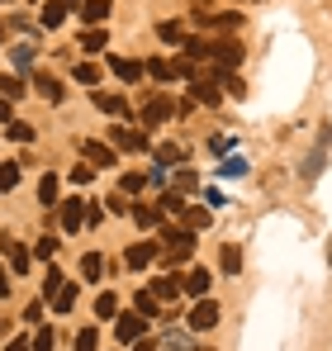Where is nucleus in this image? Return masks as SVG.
<instances>
[{
  "mask_svg": "<svg viewBox=\"0 0 332 351\" xmlns=\"http://www.w3.org/2000/svg\"><path fill=\"white\" fill-rule=\"evenodd\" d=\"M162 252V266H180V261H190L195 256V233H185V228H166L162 233V242H157Z\"/></svg>",
  "mask_w": 332,
  "mask_h": 351,
  "instance_id": "nucleus-1",
  "label": "nucleus"
},
{
  "mask_svg": "<svg viewBox=\"0 0 332 351\" xmlns=\"http://www.w3.org/2000/svg\"><path fill=\"white\" fill-rule=\"evenodd\" d=\"M204 66L237 71V66H242V43H233V38H209V62H204Z\"/></svg>",
  "mask_w": 332,
  "mask_h": 351,
  "instance_id": "nucleus-2",
  "label": "nucleus"
},
{
  "mask_svg": "<svg viewBox=\"0 0 332 351\" xmlns=\"http://www.w3.org/2000/svg\"><path fill=\"white\" fill-rule=\"evenodd\" d=\"M157 252H162V247H157L152 237H143V242H133V247L123 252V266H128V271H147V266L157 261Z\"/></svg>",
  "mask_w": 332,
  "mask_h": 351,
  "instance_id": "nucleus-3",
  "label": "nucleus"
},
{
  "mask_svg": "<svg viewBox=\"0 0 332 351\" xmlns=\"http://www.w3.org/2000/svg\"><path fill=\"white\" fill-rule=\"evenodd\" d=\"M0 256L10 261V271H14V276H24V271H29V256H34V252H29V247H19V242H14L10 233H0Z\"/></svg>",
  "mask_w": 332,
  "mask_h": 351,
  "instance_id": "nucleus-4",
  "label": "nucleus"
},
{
  "mask_svg": "<svg viewBox=\"0 0 332 351\" xmlns=\"http://www.w3.org/2000/svg\"><path fill=\"white\" fill-rule=\"evenodd\" d=\"M57 219H62V233H76L81 223H86V199L76 195V199H62L57 204Z\"/></svg>",
  "mask_w": 332,
  "mask_h": 351,
  "instance_id": "nucleus-5",
  "label": "nucleus"
},
{
  "mask_svg": "<svg viewBox=\"0 0 332 351\" xmlns=\"http://www.w3.org/2000/svg\"><path fill=\"white\" fill-rule=\"evenodd\" d=\"M195 24L200 29H242V14L237 10H228V14H219V10H195Z\"/></svg>",
  "mask_w": 332,
  "mask_h": 351,
  "instance_id": "nucleus-6",
  "label": "nucleus"
},
{
  "mask_svg": "<svg viewBox=\"0 0 332 351\" xmlns=\"http://www.w3.org/2000/svg\"><path fill=\"white\" fill-rule=\"evenodd\" d=\"M219 323V304L204 294V299H195V308H190V328L195 332H204V328H214Z\"/></svg>",
  "mask_w": 332,
  "mask_h": 351,
  "instance_id": "nucleus-7",
  "label": "nucleus"
},
{
  "mask_svg": "<svg viewBox=\"0 0 332 351\" xmlns=\"http://www.w3.org/2000/svg\"><path fill=\"white\" fill-rule=\"evenodd\" d=\"M110 138H114V147H123V152H143V147H147V133H143V128H123V123H114Z\"/></svg>",
  "mask_w": 332,
  "mask_h": 351,
  "instance_id": "nucleus-8",
  "label": "nucleus"
},
{
  "mask_svg": "<svg viewBox=\"0 0 332 351\" xmlns=\"http://www.w3.org/2000/svg\"><path fill=\"white\" fill-rule=\"evenodd\" d=\"M114 332H119V342H123V347H133V342L147 332V318H143V313H128V318H119V323H114Z\"/></svg>",
  "mask_w": 332,
  "mask_h": 351,
  "instance_id": "nucleus-9",
  "label": "nucleus"
},
{
  "mask_svg": "<svg viewBox=\"0 0 332 351\" xmlns=\"http://www.w3.org/2000/svg\"><path fill=\"white\" fill-rule=\"evenodd\" d=\"M76 14L86 19V29H105V19H110V0H81Z\"/></svg>",
  "mask_w": 332,
  "mask_h": 351,
  "instance_id": "nucleus-10",
  "label": "nucleus"
},
{
  "mask_svg": "<svg viewBox=\"0 0 332 351\" xmlns=\"http://www.w3.org/2000/svg\"><path fill=\"white\" fill-rule=\"evenodd\" d=\"M190 100H200V105H219L223 90L214 86V76H204V71H200V76L190 81Z\"/></svg>",
  "mask_w": 332,
  "mask_h": 351,
  "instance_id": "nucleus-11",
  "label": "nucleus"
},
{
  "mask_svg": "<svg viewBox=\"0 0 332 351\" xmlns=\"http://www.w3.org/2000/svg\"><path fill=\"white\" fill-rule=\"evenodd\" d=\"M110 71L119 76V81H123V86H138V81L147 76V66H143V62H133V58H114V62H110Z\"/></svg>",
  "mask_w": 332,
  "mask_h": 351,
  "instance_id": "nucleus-12",
  "label": "nucleus"
},
{
  "mask_svg": "<svg viewBox=\"0 0 332 351\" xmlns=\"http://www.w3.org/2000/svg\"><path fill=\"white\" fill-rule=\"evenodd\" d=\"M171 114H176V105H171L166 95H157V100H147V110H143V128H157V123H166Z\"/></svg>",
  "mask_w": 332,
  "mask_h": 351,
  "instance_id": "nucleus-13",
  "label": "nucleus"
},
{
  "mask_svg": "<svg viewBox=\"0 0 332 351\" xmlns=\"http://www.w3.org/2000/svg\"><path fill=\"white\" fill-rule=\"evenodd\" d=\"M81 152H86V162H91V167H119V157H114L110 143H91V138H86V147H81Z\"/></svg>",
  "mask_w": 332,
  "mask_h": 351,
  "instance_id": "nucleus-14",
  "label": "nucleus"
},
{
  "mask_svg": "<svg viewBox=\"0 0 332 351\" xmlns=\"http://www.w3.org/2000/svg\"><path fill=\"white\" fill-rule=\"evenodd\" d=\"M67 10H71L67 0H43V10H38V24H43V29H57V24L67 19Z\"/></svg>",
  "mask_w": 332,
  "mask_h": 351,
  "instance_id": "nucleus-15",
  "label": "nucleus"
},
{
  "mask_svg": "<svg viewBox=\"0 0 332 351\" xmlns=\"http://www.w3.org/2000/svg\"><path fill=\"white\" fill-rule=\"evenodd\" d=\"M34 90H38L48 105H62V95H67V90L57 86V76H48V71H38V76H34Z\"/></svg>",
  "mask_w": 332,
  "mask_h": 351,
  "instance_id": "nucleus-16",
  "label": "nucleus"
},
{
  "mask_svg": "<svg viewBox=\"0 0 332 351\" xmlns=\"http://www.w3.org/2000/svg\"><path fill=\"white\" fill-rule=\"evenodd\" d=\"M180 219H185V223H180L185 233H200V228H209V223H214V209H209V204H204V209H190V204H185V214H180Z\"/></svg>",
  "mask_w": 332,
  "mask_h": 351,
  "instance_id": "nucleus-17",
  "label": "nucleus"
},
{
  "mask_svg": "<svg viewBox=\"0 0 332 351\" xmlns=\"http://www.w3.org/2000/svg\"><path fill=\"white\" fill-rule=\"evenodd\" d=\"M176 294H180V280H176V276H157V280H152V299H157V304H171Z\"/></svg>",
  "mask_w": 332,
  "mask_h": 351,
  "instance_id": "nucleus-18",
  "label": "nucleus"
},
{
  "mask_svg": "<svg viewBox=\"0 0 332 351\" xmlns=\"http://www.w3.org/2000/svg\"><path fill=\"white\" fill-rule=\"evenodd\" d=\"M209 280H214L209 271H190V276L180 280V290H185V294H195V299H204V294H209Z\"/></svg>",
  "mask_w": 332,
  "mask_h": 351,
  "instance_id": "nucleus-19",
  "label": "nucleus"
},
{
  "mask_svg": "<svg viewBox=\"0 0 332 351\" xmlns=\"http://www.w3.org/2000/svg\"><path fill=\"white\" fill-rule=\"evenodd\" d=\"M95 105H100L105 114H128V100H123L119 90H100V95H95Z\"/></svg>",
  "mask_w": 332,
  "mask_h": 351,
  "instance_id": "nucleus-20",
  "label": "nucleus"
},
{
  "mask_svg": "<svg viewBox=\"0 0 332 351\" xmlns=\"http://www.w3.org/2000/svg\"><path fill=\"white\" fill-rule=\"evenodd\" d=\"M219 266H223V276H237V271H242V247L228 242V247L219 252Z\"/></svg>",
  "mask_w": 332,
  "mask_h": 351,
  "instance_id": "nucleus-21",
  "label": "nucleus"
},
{
  "mask_svg": "<svg viewBox=\"0 0 332 351\" xmlns=\"http://www.w3.org/2000/svg\"><path fill=\"white\" fill-rule=\"evenodd\" d=\"M157 38H162V43H176V48H180V43H185V29H180L176 19H162V24H157Z\"/></svg>",
  "mask_w": 332,
  "mask_h": 351,
  "instance_id": "nucleus-22",
  "label": "nucleus"
},
{
  "mask_svg": "<svg viewBox=\"0 0 332 351\" xmlns=\"http://www.w3.org/2000/svg\"><path fill=\"white\" fill-rule=\"evenodd\" d=\"M157 209H162V214H185V195H180V190H162Z\"/></svg>",
  "mask_w": 332,
  "mask_h": 351,
  "instance_id": "nucleus-23",
  "label": "nucleus"
},
{
  "mask_svg": "<svg viewBox=\"0 0 332 351\" xmlns=\"http://www.w3.org/2000/svg\"><path fill=\"white\" fill-rule=\"evenodd\" d=\"M152 157H157V171H171V167L180 162V147H176V143H162V147H157Z\"/></svg>",
  "mask_w": 332,
  "mask_h": 351,
  "instance_id": "nucleus-24",
  "label": "nucleus"
},
{
  "mask_svg": "<svg viewBox=\"0 0 332 351\" xmlns=\"http://www.w3.org/2000/svg\"><path fill=\"white\" fill-rule=\"evenodd\" d=\"M24 90H29V86H24V81H19L14 71H5V76H0V95H5V100H19Z\"/></svg>",
  "mask_w": 332,
  "mask_h": 351,
  "instance_id": "nucleus-25",
  "label": "nucleus"
},
{
  "mask_svg": "<svg viewBox=\"0 0 332 351\" xmlns=\"http://www.w3.org/2000/svg\"><path fill=\"white\" fill-rule=\"evenodd\" d=\"M133 313H143V318H157V313H162V304L152 299V290H143L138 299H133Z\"/></svg>",
  "mask_w": 332,
  "mask_h": 351,
  "instance_id": "nucleus-26",
  "label": "nucleus"
},
{
  "mask_svg": "<svg viewBox=\"0 0 332 351\" xmlns=\"http://www.w3.org/2000/svg\"><path fill=\"white\" fill-rule=\"evenodd\" d=\"M105 43H110V38H105V29H86V34H81V43H76V48H86V53H100V48H105Z\"/></svg>",
  "mask_w": 332,
  "mask_h": 351,
  "instance_id": "nucleus-27",
  "label": "nucleus"
},
{
  "mask_svg": "<svg viewBox=\"0 0 332 351\" xmlns=\"http://www.w3.org/2000/svg\"><path fill=\"white\" fill-rule=\"evenodd\" d=\"M71 76H76L81 86H100V66H95V62H76V71H71Z\"/></svg>",
  "mask_w": 332,
  "mask_h": 351,
  "instance_id": "nucleus-28",
  "label": "nucleus"
},
{
  "mask_svg": "<svg viewBox=\"0 0 332 351\" xmlns=\"http://www.w3.org/2000/svg\"><path fill=\"white\" fill-rule=\"evenodd\" d=\"M100 271H105L100 252H86V256H81V276H86V280H100Z\"/></svg>",
  "mask_w": 332,
  "mask_h": 351,
  "instance_id": "nucleus-29",
  "label": "nucleus"
},
{
  "mask_svg": "<svg viewBox=\"0 0 332 351\" xmlns=\"http://www.w3.org/2000/svg\"><path fill=\"white\" fill-rule=\"evenodd\" d=\"M38 199H43L48 209H53V204H62V199H57V176H53V171H48L43 180H38Z\"/></svg>",
  "mask_w": 332,
  "mask_h": 351,
  "instance_id": "nucleus-30",
  "label": "nucleus"
},
{
  "mask_svg": "<svg viewBox=\"0 0 332 351\" xmlns=\"http://www.w3.org/2000/svg\"><path fill=\"white\" fill-rule=\"evenodd\" d=\"M19 185V162H0V195Z\"/></svg>",
  "mask_w": 332,
  "mask_h": 351,
  "instance_id": "nucleus-31",
  "label": "nucleus"
},
{
  "mask_svg": "<svg viewBox=\"0 0 332 351\" xmlns=\"http://www.w3.org/2000/svg\"><path fill=\"white\" fill-rule=\"evenodd\" d=\"M53 308L57 313H71V308H76V285H62V294L53 299Z\"/></svg>",
  "mask_w": 332,
  "mask_h": 351,
  "instance_id": "nucleus-32",
  "label": "nucleus"
},
{
  "mask_svg": "<svg viewBox=\"0 0 332 351\" xmlns=\"http://www.w3.org/2000/svg\"><path fill=\"white\" fill-rule=\"evenodd\" d=\"M133 219H138L143 228H152V223L162 219V209H152V204H133Z\"/></svg>",
  "mask_w": 332,
  "mask_h": 351,
  "instance_id": "nucleus-33",
  "label": "nucleus"
},
{
  "mask_svg": "<svg viewBox=\"0 0 332 351\" xmlns=\"http://www.w3.org/2000/svg\"><path fill=\"white\" fill-rule=\"evenodd\" d=\"M76 351H100V337H95V328H81V332H76Z\"/></svg>",
  "mask_w": 332,
  "mask_h": 351,
  "instance_id": "nucleus-34",
  "label": "nucleus"
},
{
  "mask_svg": "<svg viewBox=\"0 0 332 351\" xmlns=\"http://www.w3.org/2000/svg\"><path fill=\"white\" fill-rule=\"evenodd\" d=\"M219 171H223V176H247V157H242V152H233V157L223 162Z\"/></svg>",
  "mask_w": 332,
  "mask_h": 351,
  "instance_id": "nucleus-35",
  "label": "nucleus"
},
{
  "mask_svg": "<svg viewBox=\"0 0 332 351\" xmlns=\"http://www.w3.org/2000/svg\"><path fill=\"white\" fill-rule=\"evenodd\" d=\"M14 66H34V43H14Z\"/></svg>",
  "mask_w": 332,
  "mask_h": 351,
  "instance_id": "nucleus-36",
  "label": "nucleus"
},
{
  "mask_svg": "<svg viewBox=\"0 0 332 351\" xmlns=\"http://www.w3.org/2000/svg\"><path fill=\"white\" fill-rule=\"evenodd\" d=\"M95 313H100V318H114V313H119V299H114V294H100V299H95Z\"/></svg>",
  "mask_w": 332,
  "mask_h": 351,
  "instance_id": "nucleus-37",
  "label": "nucleus"
},
{
  "mask_svg": "<svg viewBox=\"0 0 332 351\" xmlns=\"http://www.w3.org/2000/svg\"><path fill=\"white\" fill-rule=\"evenodd\" d=\"M43 294H48V299H57V294H62V271H48V280H43Z\"/></svg>",
  "mask_w": 332,
  "mask_h": 351,
  "instance_id": "nucleus-38",
  "label": "nucleus"
},
{
  "mask_svg": "<svg viewBox=\"0 0 332 351\" xmlns=\"http://www.w3.org/2000/svg\"><path fill=\"white\" fill-rule=\"evenodd\" d=\"M34 256H43V261H53V256H57V237H38V247H34Z\"/></svg>",
  "mask_w": 332,
  "mask_h": 351,
  "instance_id": "nucleus-39",
  "label": "nucleus"
},
{
  "mask_svg": "<svg viewBox=\"0 0 332 351\" xmlns=\"http://www.w3.org/2000/svg\"><path fill=\"white\" fill-rule=\"evenodd\" d=\"M53 347H57L53 328H38V337H34V351H53Z\"/></svg>",
  "mask_w": 332,
  "mask_h": 351,
  "instance_id": "nucleus-40",
  "label": "nucleus"
},
{
  "mask_svg": "<svg viewBox=\"0 0 332 351\" xmlns=\"http://www.w3.org/2000/svg\"><path fill=\"white\" fill-rule=\"evenodd\" d=\"M10 138L14 143H34V123H10Z\"/></svg>",
  "mask_w": 332,
  "mask_h": 351,
  "instance_id": "nucleus-41",
  "label": "nucleus"
},
{
  "mask_svg": "<svg viewBox=\"0 0 332 351\" xmlns=\"http://www.w3.org/2000/svg\"><path fill=\"white\" fill-rule=\"evenodd\" d=\"M195 185H200V176H195V171H180V176H176V190H180V195H185V190H195Z\"/></svg>",
  "mask_w": 332,
  "mask_h": 351,
  "instance_id": "nucleus-42",
  "label": "nucleus"
},
{
  "mask_svg": "<svg viewBox=\"0 0 332 351\" xmlns=\"http://www.w3.org/2000/svg\"><path fill=\"white\" fill-rule=\"evenodd\" d=\"M119 190H123V195H133V190H143V176H123V180H119Z\"/></svg>",
  "mask_w": 332,
  "mask_h": 351,
  "instance_id": "nucleus-43",
  "label": "nucleus"
},
{
  "mask_svg": "<svg viewBox=\"0 0 332 351\" xmlns=\"http://www.w3.org/2000/svg\"><path fill=\"white\" fill-rule=\"evenodd\" d=\"M100 219H105V209H100V204H91V199H86V223H91V228H95V223H100Z\"/></svg>",
  "mask_w": 332,
  "mask_h": 351,
  "instance_id": "nucleus-44",
  "label": "nucleus"
},
{
  "mask_svg": "<svg viewBox=\"0 0 332 351\" xmlns=\"http://www.w3.org/2000/svg\"><path fill=\"white\" fill-rule=\"evenodd\" d=\"M204 199H209V209H223V204H228V195H223V190H204Z\"/></svg>",
  "mask_w": 332,
  "mask_h": 351,
  "instance_id": "nucleus-45",
  "label": "nucleus"
},
{
  "mask_svg": "<svg viewBox=\"0 0 332 351\" xmlns=\"http://www.w3.org/2000/svg\"><path fill=\"white\" fill-rule=\"evenodd\" d=\"M105 209H110V214H128V199H123V195H110V204H105Z\"/></svg>",
  "mask_w": 332,
  "mask_h": 351,
  "instance_id": "nucleus-46",
  "label": "nucleus"
},
{
  "mask_svg": "<svg viewBox=\"0 0 332 351\" xmlns=\"http://www.w3.org/2000/svg\"><path fill=\"white\" fill-rule=\"evenodd\" d=\"M91 176H95V167H86V162H81V167H76V171H71V180H76V185H86V180H91Z\"/></svg>",
  "mask_w": 332,
  "mask_h": 351,
  "instance_id": "nucleus-47",
  "label": "nucleus"
},
{
  "mask_svg": "<svg viewBox=\"0 0 332 351\" xmlns=\"http://www.w3.org/2000/svg\"><path fill=\"white\" fill-rule=\"evenodd\" d=\"M323 171V152H313V157H309V167H304V176H318Z\"/></svg>",
  "mask_w": 332,
  "mask_h": 351,
  "instance_id": "nucleus-48",
  "label": "nucleus"
},
{
  "mask_svg": "<svg viewBox=\"0 0 332 351\" xmlns=\"http://www.w3.org/2000/svg\"><path fill=\"white\" fill-rule=\"evenodd\" d=\"M5 351H34V342H29V337H14V342H10Z\"/></svg>",
  "mask_w": 332,
  "mask_h": 351,
  "instance_id": "nucleus-49",
  "label": "nucleus"
},
{
  "mask_svg": "<svg viewBox=\"0 0 332 351\" xmlns=\"http://www.w3.org/2000/svg\"><path fill=\"white\" fill-rule=\"evenodd\" d=\"M10 294V271H5V261H0V299Z\"/></svg>",
  "mask_w": 332,
  "mask_h": 351,
  "instance_id": "nucleus-50",
  "label": "nucleus"
},
{
  "mask_svg": "<svg viewBox=\"0 0 332 351\" xmlns=\"http://www.w3.org/2000/svg\"><path fill=\"white\" fill-rule=\"evenodd\" d=\"M133 351H157V347H152L147 337H138V342H133Z\"/></svg>",
  "mask_w": 332,
  "mask_h": 351,
  "instance_id": "nucleus-51",
  "label": "nucleus"
},
{
  "mask_svg": "<svg viewBox=\"0 0 332 351\" xmlns=\"http://www.w3.org/2000/svg\"><path fill=\"white\" fill-rule=\"evenodd\" d=\"M0 123H10V100H0Z\"/></svg>",
  "mask_w": 332,
  "mask_h": 351,
  "instance_id": "nucleus-52",
  "label": "nucleus"
},
{
  "mask_svg": "<svg viewBox=\"0 0 332 351\" xmlns=\"http://www.w3.org/2000/svg\"><path fill=\"white\" fill-rule=\"evenodd\" d=\"M328 266H332V242H328Z\"/></svg>",
  "mask_w": 332,
  "mask_h": 351,
  "instance_id": "nucleus-53",
  "label": "nucleus"
},
{
  "mask_svg": "<svg viewBox=\"0 0 332 351\" xmlns=\"http://www.w3.org/2000/svg\"><path fill=\"white\" fill-rule=\"evenodd\" d=\"M67 5H81V0H67Z\"/></svg>",
  "mask_w": 332,
  "mask_h": 351,
  "instance_id": "nucleus-54",
  "label": "nucleus"
},
{
  "mask_svg": "<svg viewBox=\"0 0 332 351\" xmlns=\"http://www.w3.org/2000/svg\"><path fill=\"white\" fill-rule=\"evenodd\" d=\"M204 5H209V0H204Z\"/></svg>",
  "mask_w": 332,
  "mask_h": 351,
  "instance_id": "nucleus-55",
  "label": "nucleus"
},
{
  "mask_svg": "<svg viewBox=\"0 0 332 351\" xmlns=\"http://www.w3.org/2000/svg\"><path fill=\"white\" fill-rule=\"evenodd\" d=\"M0 38H5V34H0Z\"/></svg>",
  "mask_w": 332,
  "mask_h": 351,
  "instance_id": "nucleus-56",
  "label": "nucleus"
},
{
  "mask_svg": "<svg viewBox=\"0 0 332 351\" xmlns=\"http://www.w3.org/2000/svg\"><path fill=\"white\" fill-rule=\"evenodd\" d=\"M204 351H209V347H204Z\"/></svg>",
  "mask_w": 332,
  "mask_h": 351,
  "instance_id": "nucleus-57",
  "label": "nucleus"
}]
</instances>
